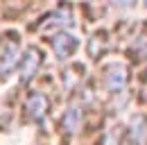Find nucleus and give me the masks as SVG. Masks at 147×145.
I'll list each match as a JSON object with an SVG mask.
<instances>
[{
    "mask_svg": "<svg viewBox=\"0 0 147 145\" xmlns=\"http://www.w3.org/2000/svg\"><path fill=\"white\" fill-rule=\"evenodd\" d=\"M145 57H147V43H145Z\"/></svg>",
    "mask_w": 147,
    "mask_h": 145,
    "instance_id": "6e6552de",
    "label": "nucleus"
},
{
    "mask_svg": "<svg viewBox=\"0 0 147 145\" xmlns=\"http://www.w3.org/2000/svg\"><path fill=\"white\" fill-rule=\"evenodd\" d=\"M63 129L66 131H70V134H75L79 127H82V109L79 107H70L68 111H66V116H63Z\"/></svg>",
    "mask_w": 147,
    "mask_h": 145,
    "instance_id": "0eeeda50",
    "label": "nucleus"
},
{
    "mask_svg": "<svg viewBox=\"0 0 147 145\" xmlns=\"http://www.w3.org/2000/svg\"><path fill=\"white\" fill-rule=\"evenodd\" d=\"M16 59H18V48L14 43H5L2 50H0V75H7L16 66Z\"/></svg>",
    "mask_w": 147,
    "mask_h": 145,
    "instance_id": "39448f33",
    "label": "nucleus"
},
{
    "mask_svg": "<svg viewBox=\"0 0 147 145\" xmlns=\"http://www.w3.org/2000/svg\"><path fill=\"white\" fill-rule=\"evenodd\" d=\"M25 109H27V113H30L34 120H43V118H45V111H48V100H45V95L32 93V95L27 98V102H25Z\"/></svg>",
    "mask_w": 147,
    "mask_h": 145,
    "instance_id": "7ed1b4c3",
    "label": "nucleus"
},
{
    "mask_svg": "<svg viewBox=\"0 0 147 145\" xmlns=\"http://www.w3.org/2000/svg\"><path fill=\"white\" fill-rule=\"evenodd\" d=\"M38 64H41V54H38V50H36V48H27L25 54H23V59H20V79L27 82V79L36 72Z\"/></svg>",
    "mask_w": 147,
    "mask_h": 145,
    "instance_id": "f03ea898",
    "label": "nucleus"
},
{
    "mask_svg": "<svg viewBox=\"0 0 147 145\" xmlns=\"http://www.w3.org/2000/svg\"><path fill=\"white\" fill-rule=\"evenodd\" d=\"M129 136H131V141L134 143H145V138H147V123H145V118L143 116H134L131 118V125H129Z\"/></svg>",
    "mask_w": 147,
    "mask_h": 145,
    "instance_id": "423d86ee",
    "label": "nucleus"
},
{
    "mask_svg": "<svg viewBox=\"0 0 147 145\" xmlns=\"http://www.w3.org/2000/svg\"><path fill=\"white\" fill-rule=\"evenodd\" d=\"M52 45H55V54L59 59H68V57L77 50V36L68 34V32H61V34L55 36Z\"/></svg>",
    "mask_w": 147,
    "mask_h": 145,
    "instance_id": "f257e3e1",
    "label": "nucleus"
},
{
    "mask_svg": "<svg viewBox=\"0 0 147 145\" xmlns=\"http://www.w3.org/2000/svg\"><path fill=\"white\" fill-rule=\"evenodd\" d=\"M107 86L113 93H120L127 86V68L125 66H113L109 72H107Z\"/></svg>",
    "mask_w": 147,
    "mask_h": 145,
    "instance_id": "20e7f679",
    "label": "nucleus"
}]
</instances>
